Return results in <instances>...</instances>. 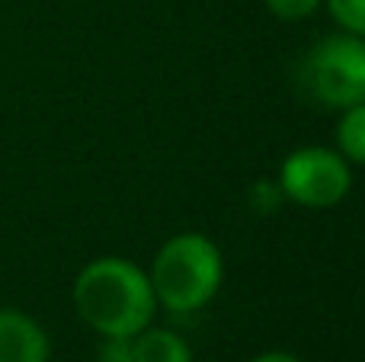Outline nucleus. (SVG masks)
Here are the masks:
<instances>
[{
    "instance_id": "39448f33",
    "label": "nucleus",
    "mask_w": 365,
    "mask_h": 362,
    "mask_svg": "<svg viewBox=\"0 0 365 362\" xmlns=\"http://www.w3.org/2000/svg\"><path fill=\"white\" fill-rule=\"evenodd\" d=\"M42 324L16 308H0V362H48Z\"/></svg>"
},
{
    "instance_id": "f03ea898",
    "label": "nucleus",
    "mask_w": 365,
    "mask_h": 362,
    "mask_svg": "<svg viewBox=\"0 0 365 362\" xmlns=\"http://www.w3.org/2000/svg\"><path fill=\"white\" fill-rule=\"evenodd\" d=\"M148 279H151L158 305L173 314H192L218 295L225 282V257L208 234L180 231L160 244L148 269Z\"/></svg>"
},
{
    "instance_id": "0eeeda50",
    "label": "nucleus",
    "mask_w": 365,
    "mask_h": 362,
    "mask_svg": "<svg viewBox=\"0 0 365 362\" xmlns=\"http://www.w3.org/2000/svg\"><path fill=\"white\" fill-rule=\"evenodd\" d=\"M336 151L349 160V164L365 167V100L356 106L340 109V122H336Z\"/></svg>"
},
{
    "instance_id": "423d86ee",
    "label": "nucleus",
    "mask_w": 365,
    "mask_h": 362,
    "mask_svg": "<svg viewBox=\"0 0 365 362\" xmlns=\"http://www.w3.org/2000/svg\"><path fill=\"white\" fill-rule=\"evenodd\" d=\"M135 362H192V350L180 333L167 327H145L132 337Z\"/></svg>"
},
{
    "instance_id": "9d476101",
    "label": "nucleus",
    "mask_w": 365,
    "mask_h": 362,
    "mask_svg": "<svg viewBox=\"0 0 365 362\" xmlns=\"http://www.w3.org/2000/svg\"><path fill=\"white\" fill-rule=\"evenodd\" d=\"M282 202H285V196L276 180H257V183L250 186V205L257 212H276Z\"/></svg>"
},
{
    "instance_id": "20e7f679",
    "label": "nucleus",
    "mask_w": 365,
    "mask_h": 362,
    "mask_svg": "<svg viewBox=\"0 0 365 362\" xmlns=\"http://www.w3.org/2000/svg\"><path fill=\"white\" fill-rule=\"evenodd\" d=\"M279 190L302 209H334L349 196L353 164L336 148H295L279 167Z\"/></svg>"
},
{
    "instance_id": "f257e3e1",
    "label": "nucleus",
    "mask_w": 365,
    "mask_h": 362,
    "mask_svg": "<svg viewBox=\"0 0 365 362\" xmlns=\"http://www.w3.org/2000/svg\"><path fill=\"white\" fill-rule=\"evenodd\" d=\"M74 308L100 337H135L151 327L154 299L148 269L125 257H96L74 279Z\"/></svg>"
},
{
    "instance_id": "7ed1b4c3",
    "label": "nucleus",
    "mask_w": 365,
    "mask_h": 362,
    "mask_svg": "<svg viewBox=\"0 0 365 362\" xmlns=\"http://www.w3.org/2000/svg\"><path fill=\"white\" fill-rule=\"evenodd\" d=\"M302 83L311 100L330 109H346L365 100V38L353 32L327 36L308 51Z\"/></svg>"
},
{
    "instance_id": "1a4fd4ad",
    "label": "nucleus",
    "mask_w": 365,
    "mask_h": 362,
    "mask_svg": "<svg viewBox=\"0 0 365 362\" xmlns=\"http://www.w3.org/2000/svg\"><path fill=\"white\" fill-rule=\"evenodd\" d=\"M263 4L282 23H298V19H308L311 13H317L324 0H263Z\"/></svg>"
},
{
    "instance_id": "f8f14e48",
    "label": "nucleus",
    "mask_w": 365,
    "mask_h": 362,
    "mask_svg": "<svg viewBox=\"0 0 365 362\" xmlns=\"http://www.w3.org/2000/svg\"><path fill=\"white\" fill-rule=\"evenodd\" d=\"M250 362H302L295 356V353H285V350H269V353H259V356H253Z\"/></svg>"
},
{
    "instance_id": "6e6552de",
    "label": "nucleus",
    "mask_w": 365,
    "mask_h": 362,
    "mask_svg": "<svg viewBox=\"0 0 365 362\" xmlns=\"http://www.w3.org/2000/svg\"><path fill=\"white\" fill-rule=\"evenodd\" d=\"M324 4L343 32L365 38V0H324Z\"/></svg>"
},
{
    "instance_id": "9b49d317",
    "label": "nucleus",
    "mask_w": 365,
    "mask_h": 362,
    "mask_svg": "<svg viewBox=\"0 0 365 362\" xmlns=\"http://www.w3.org/2000/svg\"><path fill=\"white\" fill-rule=\"evenodd\" d=\"M100 362H135L132 337H103Z\"/></svg>"
}]
</instances>
